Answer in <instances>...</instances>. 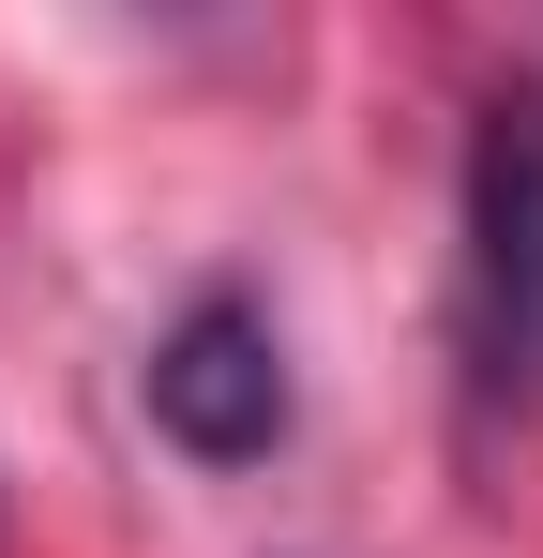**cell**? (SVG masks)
I'll use <instances>...</instances> for the list:
<instances>
[{
  "label": "cell",
  "instance_id": "obj_1",
  "mask_svg": "<svg viewBox=\"0 0 543 558\" xmlns=\"http://www.w3.org/2000/svg\"><path fill=\"white\" fill-rule=\"evenodd\" d=\"M452 363L483 423L543 408V106L498 92L468 121V257H452Z\"/></svg>",
  "mask_w": 543,
  "mask_h": 558
},
{
  "label": "cell",
  "instance_id": "obj_2",
  "mask_svg": "<svg viewBox=\"0 0 543 558\" xmlns=\"http://www.w3.org/2000/svg\"><path fill=\"white\" fill-rule=\"evenodd\" d=\"M152 423H167L196 468H257L287 438V348H272V317L242 287H196L167 332H152Z\"/></svg>",
  "mask_w": 543,
  "mask_h": 558
}]
</instances>
